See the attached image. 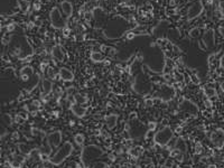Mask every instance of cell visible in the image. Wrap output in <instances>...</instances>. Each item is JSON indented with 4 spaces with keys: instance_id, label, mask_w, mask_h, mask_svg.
I'll list each match as a JSON object with an SVG mask.
<instances>
[{
    "instance_id": "6da1fadb",
    "label": "cell",
    "mask_w": 224,
    "mask_h": 168,
    "mask_svg": "<svg viewBox=\"0 0 224 168\" xmlns=\"http://www.w3.org/2000/svg\"><path fill=\"white\" fill-rule=\"evenodd\" d=\"M104 150L96 145H89L85 146L81 151V163L84 167H89L90 165L95 163L98 159L103 157Z\"/></svg>"
},
{
    "instance_id": "7a4b0ae2",
    "label": "cell",
    "mask_w": 224,
    "mask_h": 168,
    "mask_svg": "<svg viewBox=\"0 0 224 168\" xmlns=\"http://www.w3.org/2000/svg\"><path fill=\"white\" fill-rule=\"evenodd\" d=\"M127 131H128L129 137L133 140H139V139L143 138L147 135L148 132V127L147 124H145L143 122L139 120V119H130L127 124Z\"/></svg>"
},
{
    "instance_id": "3957f363",
    "label": "cell",
    "mask_w": 224,
    "mask_h": 168,
    "mask_svg": "<svg viewBox=\"0 0 224 168\" xmlns=\"http://www.w3.org/2000/svg\"><path fill=\"white\" fill-rule=\"evenodd\" d=\"M73 151H74L73 145L70 141H66V143H64L59 149L56 150V153L51 158H48V160H49V163L52 165H54V166H59V165H62L64 161L66 160L67 158L71 157V155L73 153Z\"/></svg>"
},
{
    "instance_id": "277c9868",
    "label": "cell",
    "mask_w": 224,
    "mask_h": 168,
    "mask_svg": "<svg viewBox=\"0 0 224 168\" xmlns=\"http://www.w3.org/2000/svg\"><path fill=\"white\" fill-rule=\"evenodd\" d=\"M174 137V131L170 127H164L162 129L158 130L154 136V143L159 147L167 146Z\"/></svg>"
},
{
    "instance_id": "5b68a950",
    "label": "cell",
    "mask_w": 224,
    "mask_h": 168,
    "mask_svg": "<svg viewBox=\"0 0 224 168\" xmlns=\"http://www.w3.org/2000/svg\"><path fill=\"white\" fill-rule=\"evenodd\" d=\"M155 98L162 100V101H165V102L172 101L175 98V89L173 86L168 85V84H165V83L160 84V86L156 91Z\"/></svg>"
},
{
    "instance_id": "8992f818",
    "label": "cell",
    "mask_w": 224,
    "mask_h": 168,
    "mask_svg": "<svg viewBox=\"0 0 224 168\" xmlns=\"http://www.w3.org/2000/svg\"><path fill=\"white\" fill-rule=\"evenodd\" d=\"M49 20H51V25L53 28L55 29H63L64 27H66V22L63 14L59 11L57 7H54L49 12Z\"/></svg>"
},
{
    "instance_id": "52a82bcc",
    "label": "cell",
    "mask_w": 224,
    "mask_h": 168,
    "mask_svg": "<svg viewBox=\"0 0 224 168\" xmlns=\"http://www.w3.org/2000/svg\"><path fill=\"white\" fill-rule=\"evenodd\" d=\"M209 140L215 148L221 149L224 147V130L223 129H215L211 132L209 135Z\"/></svg>"
},
{
    "instance_id": "ba28073f",
    "label": "cell",
    "mask_w": 224,
    "mask_h": 168,
    "mask_svg": "<svg viewBox=\"0 0 224 168\" xmlns=\"http://www.w3.org/2000/svg\"><path fill=\"white\" fill-rule=\"evenodd\" d=\"M203 10H204V6H203L202 1H195L188 7L187 9V20H193V19L197 18L202 15Z\"/></svg>"
},
{
    "instance_id": "9c48e42d",
    "label": "cell",
    "mask_w": 224,
    "mask_h": 168,
    "mask_svg": "<svg viewBox=\"0 0 224 168\" xmlns=\"http://www.w3.org/2000/svg\"><path fill=\"white\" fill-rule=\"evenodd\" d=\"M203 44L205 45V49H212L215 46V33L213 29H207L204 32L202 37Z\"/></svg>"
},
{
    "instance_id": "30bf717a",
    "label": "cell",
    "mask_w": 224,
    "mask_h": 168,
    "mask_svg": "<svg viewBox=\"0 0 224 168\" xmlns=\"http://www.w3.org/2000/svg\"><path fill=\"white\" fill-rule=\"evenodd\" d=\"M179 110L183 112H187L191 114H197L199 113V106H196L191 100H183L179 103Z\"/></svg>"
},
{
    "instance_id": "8fae6325",
    "label": "cell",
    "mask_w": 224,
    "mask_h": 168,
    "mask_svg": "<svg viewBox=\"0 0 224 168\" xmlns=\"http://www.w3.org/2000/svg\"><path fill=\"white\" fill-rule=\"evenodd\" d=\"M93 19H94V22L96 24V28H101L102 25L104 24V20H105V17H107V14L105 11L103 10L101 7H96L93 9Z\"/></svg>"
},
{
    "instance_id": "7c38bea8",
    "label": "cell",
    "mask_w": 224,
    "mask_h": 168,
    "mask_svg": "<svg viewBox=\"0 0 224 168\" xmlns=\"http://www.w3.org/2000/svg\"><path fill=\"white\" fill-rule=\"evenodd\" d=\"M61 143H62V132L59 130L51 132L47 136V145L49 147L56 148V147H59L61 145Z\"/></svg>"
},
{
    "instance_id": "4fadbf2b",
    "label": "cell",
    "mask_w": 224,
    "mask_h": 168,
    "mask_svg": "<svg viewBox=\"0 0 224 168\" xmlns=\"http://www.w3.org/2000/svg\"><path fill=\"white\" fill-rule=\"evenodd\" d=\"M70 110L72 111V113H73L76 118H83V117H85V114H86V109H85L84 106H81V104H77V103H75V102L71 103Z\"/></svg>"
},
{
    "instance_id": "5bb4252c",
    "label": "cell",
    "mask_w": 224,
    "mask_h": 168,
    "mask_svg": "<svg viewBox=\"0 0 224 168\" xmlns=\"http://www.w3.org/2000/svg\"><path fill=\"white\" fill-rule=\"evenodd\" d=\"M61 10H62V14L65 18H71L72 15H73V5L71 4L70 1L64 0V1L61 2Z\"/></svg>"
},
{
    "instance_id": "9a60e30c",
    "label": "cell",
    "mask_w": 224,
    "mask_h": 168,
    "mask_svg": "<svg viewBox=\"0 0 224 168\" xmlns=\"http://www.w3.org/2000/svg\"><path fill=\"white\" fill-rule=\"evenodd\" d=\"M51 55L56 62H63V61H64V57H65L64 51H63L62 46H59V45H55L54 47L52 48Z\"/></svg>"
},
{
    "instance_id": "2e32d148",
    "label": "cell",
    "mask_w": 224,
    "mask_h": 168,
    "mask_svg": "<svg viewBox=\"0 0 224 168\" xmlns=\"http://www.w3.org/2000/svg\"><path fill=\"white\" fill-rule=\"evenodd\" d=\"M59 76L62 79L64 82H72L74 80L73 72L69 69L67 67H61L59 71Z\"/></svg>"
},
{
    "instance_id": "e0dca14e",
    "label": "cell",
    "mask_w": 224,
    "mask_h": 168,
    "mask_svg": "<svg viewBox=\"0 0 224 168\" xmlns=\"http://www.w3.org/2000/svg\"><path fill=\"white\" fill-rule=\"evenodd\" d=\"M174 149L178 150L182 155H185V153H187V143H186V141L184 140V138L179 137V138L176 139L175 145H174Z\"/></svg>"
},
{
    "instance_id": "ac0fdd59",
    "label": "cell",
    "mask_w": 224,
    "mask_h": 168,
    "mask_svg": "<svg viewBox=\"0 0 224 168\" xmlns=\"http://www.w3.org/2000/svg\"><path fill=\"white\" fill-rule=\"evenodd\" d=\"M105 124L108 129H113L118 124V116L117 114H109L105 117Z\"/></svg>"
},
{
    "instance_id": "d6986e66",
    "label": "cell",
    "mask_w": 224,
    "mask_h": 168,
    "mask_svg": "<svg viewBox=\"0 0 224 168\" xmlns=\"http://www.w3.org/2000/svg\"><path fill=\"white\" fill-rule=\"evenodd\" d=\"M42 88H43V94L49 95L53 91V83L49 79H44L42 82Z\"/></svg>"
},
{
    "instance_id": "ffe728a7",
    "label": "cell",
    "mask_w": 224,
    "mask_h": 168,
    "mask_svg": "<svg viewBox=\"0 0 224 168\" xmlns=\"http://www.w3.org/2000/svg\"><path fill=\"white\" fill-rule=\"evenodd\" d=\"M25 163V157L24 155H16L14 156L12 160H11V167L14 168H20L22 166V164Z\"/></svg>"
},
{
    "instance_id": "44dd1931",
    "label": "cell",
    "mask_w": 224,
    "mask_h": 168,
    "mask_svg": "<svg viewBox=\"0 0 224 168\" xmlns=\"http://www.w3.org/2000/svg\"><path fill=\"white\" fill-rule=\"evenodd\" d=\"M33 73H34V71H33V67H32V66H24L22 69V71H20L22 79H24V80H27L28 76L33 75Z\"/></svg>"
},
{
    "instance_id": "7402d4cb",
    "label": "cell",
    "mask_w": 224,
    "mask_h": 168,
    "mask_svg": "<svg viewBox=\"0 0 224 168\" xmlns=\"http://www.w3.org/2000/svg\"><path fill=\"white\" fill-rule=\"evenodd\" d=\"M91 59L94 63H102L104 61V55L102 53H100V52H92Z\"/></svg>"
},
{
    "instance_id": "603a6c76",
    "label": "cell",
    "mask_w": 224,
    "mask_h": 168,
    "mask_svg": "<svg viewBox=\"0 0 224 168\" xmlns=\"http://www.w3.org/2000/svg\"><path fill=\"white\" fill-rule=\"evenodd\" d=\"M74 102L77 103V104H85L86 103V101H88V99H86V96L85 95H83L82 93H75V95H74Z\"/></svg>"
},
{
    "instance_id": "cb8c5ba5",
    "label": "cell",
    "mask_w": 224,
    "mask_h": 168,
    "mask_svg": "<svg viewBox=\"0 0 224 168\" xmlns=\"http://www.w3.org/2000/svg\"><path fill=\"white\" fill-rule=\"evenodd\" d=\"M39 106H41L39 101H33V102H30L29 104H27L26 109L28 110L29 112H36L37 110L39 109Z\"/></svg>"
},
{
    "instance_id": "d4e9b609",
    "label": "cell",
    "mask_w": 224,
    "mask_h": 168,
    "mask_svg": "<svg viewBox=\"0 0 224 168\" xmlns=\"http://www.w3.org/2000/svg\"><path fill=\"white\" fill-rule=\"evenodd\" d=\"M84 141H85V138L82 133H76V135L74 136V143H76L77 146H83Z\"/></svg>"
},
{
    "instance_id": "484cf974",
    "label": "cell",
    "mask_w": 224,
    "mask_h": 168,
    "mask_svg": "<svg viewBox=\"0 0 224 168\" xmlns=\"http://www.w3.org/2000/svg\"><path fill=\"white\" fill-rule=\"evenodd\" d=\"M204 92H205L206 96H207L209 100L213 99V98H215V96L217 95L216 90H215L214 88H207V89H205V91H204Z\"/></svg>"
},
{
    "instance_id": "4316f807",
    "label": "cell",
    "mask_w": 224,
    "mask_h": 168,
    "mask_svg": "<svg viewBox=\"0 0 224 168\" xmlns=\"http://www.w3.org/2000/svg\"><path fill=\"white\" fill-rule=\"evenodd\" d=\"M18 148H19V151H20L22 155H29L30 150H32L29 147L27 146V145H25V143H20Z\"/></svg>"
},
{
    "instance_id": "83f0119b",
    "label": "cell",
    "mask_w": 224,
    "mask_h": 168,
    "mask_svg": "<svg viewBox=\"0 0 224 168\" xmlns=\"http://www.w3.org/2000/svg\"><path fill=\"white\" fill-rule=\"evenodd\" d=\"M19 7L22 11H27L29 8V2L28 0H19Z\"/></svg>"
},
{
    "instance_id": "f1b7e54d",
    "label": "cell",
    "mask_w": 224,
    "mask_h": 168,
    "mask_svg": "<svg viewBox=\"0 0 224 168\" xmlns=\"http://www.w3.org/2000/svg\"><path fill=\"white\" fill-rule=\"evenodd\" d=\"M91 168H109V166L104 161H95V163L92 164Z\"/></svg>"
},
{
    "instance_id": "f546056e",
    "label": "cell",
    "mask_w": 224,
    "mask_h": 168,
    "mask_svg": "<svg viewBox=\"0 0 224 168\" xmlns=\"http://www.w3.org/2000/svg\"><path fill=\"white\" fill-rule=\"evenodd\" d=\"M131 155H132V157L133 158H139L140 157V155H141V153H142V150L139 149V148H137V147H135V148H132L131 149Z\"/></svg>"
},
{
    "instance_id": "4dcf8cb0",
    "label": "cell",
    "mask_w": 224,
    "mask_h": 168,
    "mask_svg": "<svg viewBox=\"0 0 224 168\" xmlns=\"http://www.w3.org/2000/svg\"><path fill=\"white\" fill-rule=\"evenodd\" d=\"M47 75L49 77V80H54L56 77V73L54 72V69L52 66H48L47 67Z\"/></svg>"
},
{
    "instance_id": "1f68e13d",
    "label": "cell",
    "mask_w": 224,
    "mask_h": 168,
    "mask_svg": "<svg viewBox=\"0 0 224 168\" xmlns=\"http://www.w3.org/2000/svg\"><path fill=\"white\" fill-rule=\"evenodd\" d=\"M75 93H76V91H75V89H74L73 86H71V88H69L66 90V95H67V98H69V99L74 98Z\"/></svg>"
},
{
    "instance_id": "d6a6232c",
    "label": "cell",
    "mask_w": 224,
    "mask_h": 168,
    "mask_svg": "<svg viewBox=\"0 0 224 168\" xmlns=\"http://www.w3.org/2000/svg\"><path fill=\"white\" fill-rule=\"evenodd\" d=\"M147 127H148V131H154L155 129L157 128V123L156 122H149V123L147 124Z\"/></svg>"
},
{
    "instance_id": "836d02e7",
    "label": "cell",
    "mask_w": 224,
    "mask_h": 168,
    "mask_svg": "<svg viewBox=\"0 0 224 168\" xmlns=\"http://www.w3.org/2000/svg\"><path fill=\"white\" fill-rule=\"evenodd\" d=\"M195 153H202V145H201V143H196V147H195Z\"/></svg>"
},
{
    "instance_id": "e575fe53",
    "label": "cell",
    "mask_w": 224,
    "mask_h": 168,
    "mask_svg": "<svg viewBox=\"0 0 224 168\" xmlns=\"http://www.w3.org/2000/svg\"><path fill=\"white\" fill-rule=\"evenodd\" d=\"M191 35H192V36H194V37L199 36V30L197 29V28H195V29H193V32H191Z\"/></svg>"
},
{
    "instance_id": "d590c367",
    "label": "cell",
    "mask_w": 224,
    "mask_h": 168,
    "mask_svg": "<svg viewBox=\"0 0 224 168\" xmlns=\"http://www.w3.org/2000/svg\"><path fill=\"white\" fill-rule=\"evenodd\" d=\"M22 121H24V119H22L20 116H17V117L15 118V122H17V123H22Z\"/></svg>"
},
{
    "instance_id": "8d00e7d4",
    "label": "cell",
    "mask_w": 224,
    "mask_h": 168,
    "mask_svg": "<svg viewBox=\"0 0 224 168\" xmlns=\"http://www.w3.org/2000/svg\"><path fill=\"white\" fill-rule=\"evenodd\" d=\"M4 48H5V43L2 40H0V54L4 53Z\"/></svg>"
},
{
    "instance_id": "74e56055",
    "label": "cell",
    "mask_w": 224,
    "mask_h": 168,
    "mask_svg": "<svg viewBox=\"0 0 224 168\" xmlns=\"http://www.w3.org/2000/svg\"><path fill=\"white\" fill-rule=\"evenodd\" d=\"M63 30H64V36H65V37H66L67 35L70 34V29H69L67 27H64V28H63Z\"/></svg>"
},
{
    "instance_id": "f35d334b",
    "label": "cell",
    "mask_w": 224,
    "mask_h": 168,
    "mask_svg": "<svg viewBox=\"0 0 224 168\" xmlns=\"http://www.w3.org/2000/svg\"><path fill=\"white\" fill-rule=\"evenodd\" d=\"M7 29H8V32H11L12 29H15V25H14V24H10V25L7 27Z\"/></svg>"
},
{
    "instance_id": "ab89813d",
    "label": "cell",
    "mask_w": 224,
    "mask_h": 168,
    "mask_svg": "<svg viewBox=\"0 0 224 168\" xmlns=\"http://www.w3.org/2000/svg\"><path fill=\"white\" fill-rule=\"evenodd\" d=\"M205 106H207V108H211V106H212V103H211V101H209V100H206V101H205Z\"/></svg>"
},
{
    "instance_id": "60d3db41",
    "label": "cell",
    "mask_w": 224,
    "mask_h": 168,
    "mask_svg": "<svg viewBox=\"0 0 224 168\" xmlns=\"http://www.w3.org/2000/svg\"><path fill=\"white\" fill-rule=\"evenodd\" d=\"M146 104H147V106H152V100H147V101H146Z\"/></svg>"
},
{
    "instance_id": "b9f144b4",
    "label": "cell",
    "mask_w": 224,
    "mask_h": 168,
    "mask_svg": "<svg viewBox=\"0 0 224 168\" xmlns=\"http://www.w3.org/2000/svg\"><path fill=\"white\" fill-rule=\"evenodd\" d=\"M34 7H35V9H38V8H39V5H38V2H36V4L34 5Z\"/></svg>"
},
{
    "instance_id": "7bdbcfd3",
    "label": "cell",
    "mask_w": 224,
    "mask_h": 168,
    "mask_svg": "<svg viewBox=\"0 0 224 168\" xmlns=\"http://www.w3.org/2000/svg\"><path fill=\"white\" fill-rule=\"evenodd\" d=\"M133 36H135L133 34H128V38H129V39H130V38H133Z\"/></svg>"
},
{
    "instance_id": "ee69618b",
    "label": "cell",
    "mask_w": 224,
    "mask_h": 168,
    "mask_svg": "<svg viewBox=\"0 0 224 168\" xmlns=\"http://www.w3.org/2000/svg\"><path fill=\"white\" fill-rule=\"evenodd\" d=\"M221 88H222V90H223V91H224V82H223V83H222V84H221Z\"/></svg>"
},
{
    "instance_id": "f6af8a7d",
    "label": "cell",
    "mask_w": 224,
    "mask_h": 168,
    "mask_svg": "<svg viewBox=\"0 0 224 168\" xmlns=\"http://www.w3.org/2000/svg\"><path fill=\"white\" fill-rule=\"evenodd\" d=\"M219 1H221V2H224V0H219Z\"/></svg>"
}]
</instances>
